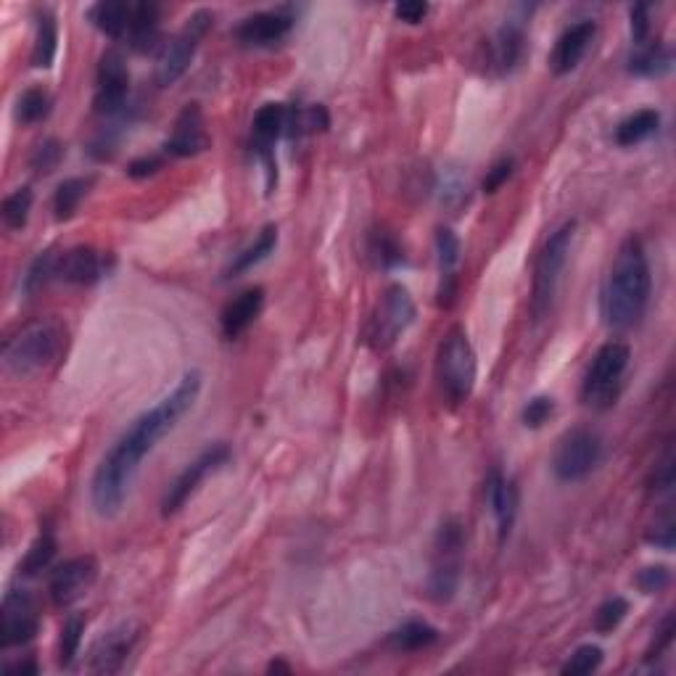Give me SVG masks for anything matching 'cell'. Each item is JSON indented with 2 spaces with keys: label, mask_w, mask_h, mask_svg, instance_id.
<instances>
[{
  "label": "cell",
  "mask_w": 676,
  "mask_h": 676,
  "mask_svg": "<svg viewBox=\"0 0 676 676\" xmlns=\"http://www.w3.org/2000/svg\"><path fill=\"white\" fill-rule=\"evenodd\" d=\"M199 394L201 373L191 370L183 375V381L177 383L172 394H167L162 402H156L151 410L135 418L133 426L127 428L125 434L114 441V447L101 457L93 481H90V502L101 518H111L122 510L143 460L193 410Z\"/></svg>",
  "instance_id": "obj_1"
},
{
  "label": "cell",
  "mask_w": 676,
  "mask_h": 676,
  "mask_svg": "<svg viewBox=\"0 0 676 676\" xmlns=\"http://www.w3.org/2000/svg\"><path fill=\"white\" fill-rule=\"evenodd\" d=\"M653 294V275L640 238H626L603 286V320L610 331L626 333L642 323Z\"/></svg>",
  "instance_id": "obj_2"
},
{
  "label": "cell",
  "mask_w": 676,
  "mask_h": 676,
  "mask_svg": "<svg viewBox=\"0 0 676 676\" xmlns=\"http://www.w3.org/2000/svg\"><path fill=\"white\" fill-rule=\"evenodd\" d=\"M67 346V325L59 317H40L35 323L24 325L3 344V362L19 378L43 373L59 360Z\"/></svg>",
  "instance_id": "obj_3"
},
{
  "label": "cell",
  "mask_w": 676,
  "mask_h": 676,
  "mask_svg": "<svg viewBox=\"0 0 676 676\" xmlns=\"http://www.w3.org/2000/svg\"><path fill=\"white\" fill-rule=\"evenodd\" d=\"M478 360L471 338L463 328H452L441 338L439 352H436V381L441 394L447 397L452 407L468 402L476 389Z\"/></svg>",
  "instance_id": "obj_4"
},
{
  "label": "cell",
  "mask_w": 676,
  "mask_h": 676,
  "mask_svg": "<svg viewBox=\"0 0 676 676\" xmlns=\"http://www.w3.org/2000/svg\"><path fill=\"white\" fill-rule=\"evenodd\" d=\"M629 362H632V349L624 341H608L600 346L581 383V402L589 410H610L621 397Z\"/></svg>",
  "instance_id": "obj_5"
},
{
  "label": "cell",
  "mask_w": 676,
  "mask_h": 676,
  "mask_svg": "<svg viewBox=\"0 0 676 676\" xmlns=\"http://www.w3.org/2000/svg\"><path fill=\"white\" fill-rule=\"evenodd\" d=\"M465 526L457 518H447L436 531L434 539V566L426 579V597L434 603L455 600L460 576H463Z\"/></svg>",
  "instance_id": "obj_6"
},
{
  "label": "cell",
  "mask_w": 676,
  "mask_h": 676,
  "mask_svg": "<svg viewBox=\"0 0 676 676\" xmlns=\"http://www.w3.org/2000/svg\"><path fill=\"white\" fill-rule=\"evenodd\" d=\"M576 236V222H563L547 241L537 257L534 267V291H531V315L534 320H544L552 312L555 296H558L560 275L566 270L571 243Z\"/></svg>",
  "instance_id": "obj_7"
},
{
  "label": "cell",
  "mask_w": 676,
  "mask_h": 676,
  "mask_svg": "<svg viewBox=\"0 0 676 676\" xmlns=\"http://www.w3.org/2000/svg\"><path fill=\"white\" fill-rule=\"evenodd\" d=\"M214 14L212 11H196L188 16V22L183 24V30L172 35L167 43L162 45V51L156 56V85L159 88H169L175 85L188 67H191L193 56L199 51L201 40L206 32L212 30Z\"/></svg>",
  "instance_id": "obj_8"
},
{
  "label": "cell",
  "mask_w": 676,
  "mask_h": 676,
  "mask_svg": "<svg viewBox=\"0 0 676 676\" xmlns=\"http://www.w3.org/2000/svg\"><path fill=\"white\" fill-rule=\"evenodd\" d=\"M603 460V439L592 428H571L555 447L552 455V471L560 481L576 484L597 471Z\"/></svg>",
  "instance_id": "obj_9"
},
{
  "label": "cell",
  "mask_w": 676,
  "mask_h": 676,
  "mask_svg": "<svg viewBox=\"0 0 676 676\" xmlns=\"http://www.w3.org/2000/svg\"><path fill=\"white\" fill-rule=\"evenodd\" d=\"M415 315H418V309H415L410 291L405 286H389L370 317L368 344L375 352H389L402 338V333L415 323Z\"/></svg>",
  "instance_id": "obj_10"
},
{
  "label": "cell",
  "mask_w": 676,
  "mask_h": 676,
  "mask_svg": "<svg viewBox=\"0 0 676 676\" xmlns=\"http://www.w3.org/2000/svg\"><path fill=\"white\" fill-rule=\"evenodd\" d=\"M228 460H230V447L220 441V444L206 447L204 452L193 460V463L185 465V471L180 473L172 484H169L167 494H164V500H162L164 518L180 513V510L185 507V502L191 500L193 494L199 492V486L204 484L206 476L217 471V468H222Z\"/></svg>",
  "instance_id": "obj_11"
},
{
  "label": "cell",
  "mask_w": 676,
  "mask_h": 676,
  "mask_svg": "<svg viewBox=\"0 0 676 676\" xmlns=\"http://www.w3.org/2000/svg\"><path fill=\"white\" fill-rule=\"evenodd\" d=\"M288 127V106L286 103H265L254 114L251 122V148L265 167L267 193H272L278 183V167H275V140L286 135Z\"/></svg>",
  "instance_id": "obj_12"
},
{
  "label": "cell",
  "mask_w": 676,
  "mask_h": 676,
  "mask_svg": "<svg viewBox=\"0 0 676 676\" xmlns=\"http://www.w3.org/2000/svg\"><path fill=\"white\" fill-rule=\"evenodd\" d=\"M127 96H130V69L125 64V56L119 51H106L98 64L93 106L98 114L114 119L125 111Z\"/></svg>",
  "instance_id": "obj_13"
},
{
  "label": "cell",
  "mask_w": 676,
  "mask_h": 676,
  "mask_svg": "<svg viewBox=\"0 0 676 676\" xmlns=\"http://www.w3.org/2000/svg\"><path fill=\"white\" fill-rule=\"evenodd\" d=\"M98 579V560L93 555H80V558L64 560L61 566L53 568L51 581H48V592H51L53 605L69 608L80 597L88 595V589Z\"/></svg>",
  "instance_id": "obj_14"
},
{
  "label": "cell",
  "mask_w": 676,
  "mask_h": 676,
  "mask_svg": "<svg viewBox=\"0 0 676 676\" xmlns=\"http://www.w3.org/2000/svg\"><path fill=\"white\" fill-rule=\"evenodd\" d=\"M3 647L27 645L35 640V634L40 632V616H37V605L32 600L30 592L24 589H11L3 597Z\"/></svg>",
  "instance_id": "obj_15"
},
{
  "label": "cell",
  "mask_w": 676,
  "mask_h": 676,
  "mask_svg": "<svg viewBox=\"0 0 676 676\" xmlns=\"http://www.w3.org/2000/svg\"><path fill=\"white\" fill-rule=\"evenodd\" d=\"M140 640V629L135 624H122L111 629L90 647L88 671L90 674H117L133 655L135 645Z\"/></svg>",
  "instance_id": "obj_16"
},
{
  "label": "cell",
  "mask_w": 676,
  "mask_h": 676,
  "mask_svg": "<svg viewBox=\"0 0 676 676\" xmlns=\"http://www.w3.org/2000/svg\"><path fill=\"white\" fill-rule=\"evenodd\" d=\"M209 148V133H206L204 111L199 103H188L175 122V130L164 143V154L175 159H188Z\"/></svg>",
  "instance_id": "obj_17"
},
{
  "label": "cell",
  "mask_w": 676,
  "mask_h": 676,
  "mask_svg": "<svg viewBox=\"0 0 676 676\" xmlns=\"http://www.w3.org/2000/svg\"><path fill=\"white\" fill-rule=\"evenodd\" d=\"M294 30V16L286 11H259L236 27V40L246 48H270L286 40L288 32Z\"/></svg>",
  "instance_id": "obj_18"
},
{
  "label": "cell",
  "mask_w": 676,
  "mask_h": 676,
  "mask_svg": "<svg viewBox=\"0 0 676 676\" xmlns=\"http://www.w3.org/2000/svg\"><path fill=\"white\" fill-rule=\"evenodd\" d=\"M597 24L592 19H581V22L571 24L563 35L558 37V43L552 48L550 69L558 77L571 74L581 64V59L587 56L589 45L595 43Z\"/></svg>",
  "instance_id": "obj_19"
},
{
  "label": "cell",
  "mask_w": 676,
  "mask_h": 676,
  "mask_svg": "<svg viewBox=\"0 0 676 676\" xmlns=\"http://www.w3.org/2000/svg\"><path fill=\"white\" fill-rule=\"evenodd\" d=\"M486 500L492 505L494 521H497V537L500 544L505 542L510 534H513L515 518H518V486L510 476H505L502 471L489 473V481H486Z\"/></svg>",
  "instance_id": "obj_20"
},
{
  "label": "cell",
  "mask_w": 676,
  "mask_h": 676,
  "mask_svg": "<svg viewBox=\"0 0 676 676\" xmlns=\"http://www.w3.org/2000/svg\"><path fill=\"white\" fill-rule=\"evenodd\" d=\"M106 272H109V267H106L101 251H96L93 246H74V249L59 254L56 278L72 283V286H93Z\"/></svg>",
  "instance_id": "obj_21"
},
{
  "label": "cell",
  "mask_w": 676,
  "mask_h": 676,
  "mask_svg": "<svg viewBox=\"0 0 676 676\" xmlns=\"http://www.w3.org/2000/svg\"><path fill=\"white\" fill-rule=\"evenodd\" d=\"M127 43L140 56L162 51V8L156 3H135Z\"/></svg>",
  "instance_id": "obj_22"
},
{
  "label": "cell",
  "mask_w": 676,
  "mask_h": 676,
  "mask_svg": "<svg viewBox=\"0 0 676 676\" xmlns=\"http://www.w3.org/2000/svg\"><path fill=\"white\" fill-rule=\"evenodd\" d=\"M436 259H439V304L452 307L457 291V267L463 259L460 238L449 228L436 230Z\"/></svg>",
  "instance_id": "obj_23"
},
{
  "label": "cell",
  "mask_w": 676,
  "mask_h": 676,
  "mask_svg": "<svg viewBox=\"0 0 676 676\" xmlns=\"http://www.w3.org/2000/svg\"><path fill=\"white\" fill-rule=\"evenodd\" d=\"M262 307H265V291L262 288H246L241 294L228 302V307L222 309L220 325H222V336L233 341L241 333H246L254 325L259 315H262Z\"/></svg>",
  "instance_id": "obj_24"
},
{
  "label": "cell",
  "mask_w": 676,
  "mask_h": 676,
  "mask_svg": "<svg viewBox=\"0 0 676 676\" xmlns=\"http://www.w3.org/2000/svg\"><path fill=\"white\" fill-rule=\"evenodd\" d=\"M492 67L500 74H510L523 61L526 53V30L521 22H505L494 32L492 45Z\"/></svg>",
  "instance_id": "obj_25"
},
{
  "label": "cell",
  "mask_w": 676,
  "mask_h": 676,
  "mask_svg": "<svg viewBox=\"0 0 676 676\" xmlns=\"http://www.w3.org/2000/svg\"><path fill=\"white\" fill-rule=\"evenodd\" d=\"M133 6L135 3H125V0H101L96 6H90L88 19L98 32L106 37H125L133 22Z\"/></svg>",
  "instance_id": "obj_26"
},
{
  "label": "cell",
  "mask_w": 676,
  "mask_h": 676,
  "mask_svg": "<svg viewBox=\"0 0 676 676\" xmlns=\"http://www.w3.org/2000/svg\"><path fill=\"white\" fill-rule=\"evenodd\" d=\"M93 183H96V177H67L64 183H59L56 193H53V214H56V220H72L80 204L88 199V193L93 191Z\"/></svg>",
  "instance_id": "obj_27"
},
{
  "label": "cell",
  "mask_w": 676,
  "mask_h": 676,
  "mask_svg": "<svg viewBox=\"0 0 676 676\" xmlns=\"http://www.w3.org/2000/svg\"><path fill=\"white\" fill-rule=\"evenodd\" d=\"M59 51V24L51 11H43L37 16L35 45H32V67L35 69H51Z\"/></svg>",
  "instance_id": "obj_28"
},
{
  "label": "cell",
  "mask_w": 676,
  "mask_h": 676,
  "mask_svg": "<svg viewBox=\"0 0 676 676\" xmlns=\"http://www.w3.org/2000/svg\"><path fill=\"white\" fill-rule=\"evenodd\" d=\"M671 61H674L671 48L647 40L645 45H637V51L629 56V72L637 77H661L671 69Z\"/></svg>",
  "instance_id": "obj_29"
},
{
  "label": "cell",
  "mask_w": 676,
  "mask_h": 676,
  "mask_svg": "<svg viewBox=\"0 0 676 676\" xmlns=\"http://www.w3.org/2000/svg\"><path fill=\"white\" fill-rule=\"evenodd\" d=\"M275 249H278V228H275V225H267V228L259 233L257 241L251 243V246H246V249L230 262L228 278H238L243 272L254 270V267L262 265Z\"/></svg>",
  "instance_id": "obj_30"
},
{
  "label": "cell",
  "mask_w": 676,
  "mask_h": 676,
  "mask_svg": "<svg viewBox=\"0 0 676 676\" xmlns=\"http://www.w3.org/2000/svg\"><path fill=\"white\" fill-rule=\"evenodd\" d=\"M661 127V114L655 109H640L634 111L632 117H626L621 125L616 127V143L621 148L640 146L642 140L658 133Z\"/></svg>",
  "instance_id": "obj_31"
},
{
  "label": "cell",
  "mask_w": 676,
  "mask_h": 676,
  "mask_svg": "<svg viewBox=\"0 0 676 676\" xmlns=\"http://www.w3.org/2000/svg\"><path fill=\"white\" fill-rule=\"evenodd\" d=\"M439 640V632L428 621H407L389 634V647L397 653H418Z\"/></svg>",
  "instance_id": "obj_32"
},
{
  "label": "cell",
  "mask_w": 676,
  "mask_h": 676,
  "mask_svg": "<svg viewBox=\"0 0 676 676\" xmlns=\"http://www.w3.org/2000/svg\"><path fill=\"white\" fill-rule=\"evenodd\" d=\"M370 257L375 259V265L383 267V270H394V267H402L407 262L405 246L399 243V238L391 233V230H373L368 241Z\"/></svg>",
  "instance_id": "obj_33"
},
{
  "label": "cell",
  "mask_w": 676,
  "mask_h": 676,
  "mask_svg": "<svg viewBox=\"0 0 676 676\" xmlns=\"http://www.w3.org/2000/svg\"><path fill=\"white\" fill-rule=\"evenodd\" d=\"M53 109V98L45 88H27L22 96L16 98L14 117L19 125H37L48 119Z\"/></svg>",
  "instance_id": "obj_34"
},
{
  "label": "cell",
  "mask_w": 676,
  "mask_h": 676,
  "mask_svg": "<svg viewBox=\"0 0 676 676\" xmlns=\"http://www.w3.org/2000/svg\"><path fill=\"white\" fill-rule=\"evenodd\" d=\"M56 272H59V254L56 251H40L35 259H32V265L27 267L22 278V291L24 296H35L40 294L53 278H56Z\"/></svg>",
  "instance_id": "obj_35"
},
{
  "label": "cell",
  "mask_w": 676,
  "mask_h": 676,
  "mask_svg": "<svg viewBox=\"0 0 676 676\" xmlns=\"http://www.w3.org/2000/svg\"><path fill=\"white\" fill-rule=\"evenodd\" d=\"M56 550H59L56 537H53L51 531H43V534L32 542L27 555H24L22 566H19L22 576H37L40 571H45V568L51 566V560L56 558Z\"/></svg>",
  "instance_id": "obj_36"
},
{
  "label": "cell",
  "mask_w": 676,
  "mask_h": 676,
  "mask_svg": "<svg viewBox=\"0 0 676 676\" xmlns=\"http://www.w3.org/2000/svg\"><path fill=\"white\" fill-rule=\"evenodd\" d=\"M32 188H16L14 193H8L6 199H3V206H0V212H3V222H6V228L11 230H22L30 220L32 212Z\"/></svg>",
  "instance_id": "obj_37"
},
{
  "label": "cell",
  "mask_w": 676,
  "mask_h": 676,
  "mask_svg": "<svg viewBox=\"0 0 676 676\" xmlns=\"http://www.w3.org/2000/svg\"><path fill=\"white\" fill-rule=\"evenodd\" d=\"M82 634H85V618L82 616H69L61 626V640H59V666L61 669H69L74 663V658L80 655Z\"/></svg>",
  "instance_id": "obj_38"
},
{
  "label": "cell",
  "mask_w": 676,
  "mask_h": 676,
  "mask_svg": "<svg viewBox=\"0 0 676 676\" xmlns=\"http://www.w3.org/2000/svg\"><path fill=\"white\" fill-rule=\"evenodd\" d=\"M603 647L600 645H581L568 663L563 666V674L566 676H587L592 671H597L603 666Z\"/></svg>",
  "instance_id": "obj_39"
},
{
  "label": "cell",
  "mask_w": 676,
  "mask_h": 676,
  "mask_svg": "<svg viewBox=\"0 0 676 676\" xmlns=\"http://www.w3.org/2000/svg\"><path fill=\"white\" fill-rule=\"evenodd\" d=\"M61 159H64V146L56 138H45L32 151L30 167L35 169L37 175H51L53 169L61 164Z\"/></svg>",
  "instance_id": "obj_40"
},
{
  "label": "cell",
  "mask_w": 676,
  "mask_h": 676,
  "mask_svg": "<svg viewBox=\"0 0 676 676\" xmlns=\"http://www.w3.org/2000/svg\"><path fill=\"white\" fill-rule=\"evenodd\" d=\"M626 613H629V603H626L624 597H610V600H605V603L597 608L595 629L600 634L616 632L618 626H621V621L626 618Z\"/></svg>",
  "instance_id": "obj_41"
},
{
  "label": "cell",
  "mask_w": 676,
  "mask_h": 676,
  "mask_svg": "<svg viewBox=\"0 0 676 676\" xmlns=\"http://www.w3.org/2000/svg\"><path fill=\"white\" fill-rule=\"evenodd\" d=\"M645 539L650 544H655V547H661V550H674V544H676L674 515L663 513V518H658V521L647 529Z\"/></svg>",
  "instance_id": "obj_42"
},
{
  "label": "cell",
  "mask_w": 676,
  "mask_h": 676,
  "mask_svg": "<svg viewBox=\"0 0 676 676\" xmlns=\"http://www.w3.org/2000/svg\"><path fill=\"white\" fill-rule=\"evenodd\" d=\"M552 415H555V402L550 397H534L523 407L521 420L526 428H542Z\"/></svg>",
  "instance_id": "obj_43"
},
{
  "label": "cell",
  "mask_w": 676,
  "mask_h": 676,
  "mask_svg": "<svg viewBox=\"0 0 676 676\" xmlns=\"http://www.w3.org/2000/svg\"><path fill=\"white\" fill-rule=\"evenodd\" d=\"M671 584V571L666 566H650L642 568L637 574V587L645 592V595H658L663 589Z\"/></svg>",
  "instance_id": "obj_44"
},
{
  "label": "cell",
  "mask_w": 676,
  "mask_h": 676,
  "mask_svg": "<svg viewBox=\"0 0 676 676\" xmlns=\"http://www.w3.org/2000/svg\"><path fill=\"white\" fill-rule=\"evenodd\" d=\"M513 167L515 162L510 159V156H502L500 162H494L492 169L486 172L484 183H481V188H484V193H497L502 188V185L513 177Z\"/></svg>",
  "instance_id": "obj_45"
},
{
  "label": "cell",
  "mask_w": 676,
  "mask_h": 676,
  "mask_svg": "<svg viewBox=\"0 0 676 676\" xmlns=\"http://www.w3.org/2000/svg\"><path fill=\"white\" fill-rule=\"evenodd\" d=\"M465 196H468V185H465V180L457 172H449L447 177H444V191H441V201L444 204H463Z\"/></svg>",
  "instance_id": "obj_46"
},
{
  "label": "cell",
  "mask_w": 676,
  "mask_h": 676,
  "mask_svg": "<svg viewBox=\"0 0 676 676\" xmlns=\"http://www.w3.org/2000/svg\"><path fill=\"white\" fill-rule=\"evenodd\" d=\"M629 19H632V37L637 45H645L647 37H650V8L647 6H634L629 11Z\"/></svg>",
  "instance_id": "obj_47"
},
{
  "label": "cell",
  "mask_w": 676,
  "mask_h": 676,
  "mask_svg": "<svg viewBox=\"0 0 676 676\" xmlns=\"http://www.w3.org/2000/svg\"><path fill=\"white\" fill-rule=\"evenodd\" d=\"M428 11H431L428 3H420V0H407V3H399V6L394 8V16H397L399 22H405V24H420L428 16Z\"/></svg>",
  "instance_id": "obj_48"
},
{
  "label": "cell",
  "mask_w": 676,
  "mask_h": 676,
  "mask_svg": "<svg viewBox=\"0 0 676 676\" xmlns=\"http://www.w3.org/2000/svg\"><path fill=\"white\" fill-rule=\"evenodd\" d=\"M162 167H164V156H140V159L130 162L127 175L133 177V180H143V177L156 175Z\"/></svg>",
  "instance_id": "obj_49"
},
{
  "label": "cell",
  "mask_w": 676,
  "mask_h": 676,
  "mask_svg": "<svg viewBox=\"0 0 676 676\" xmlns=\"http://www.w3.org/2000/svg\"><path fill=\"white\" fill-rule=\"evenodd\" d=\"M674 642V616H666L663 618L661 629H658V634H655V642H653V650L647 653V661H653V658H661V653L666 650V647Z\"/></svg>",
  "instance_id": "obj_50"
},
{
  "label": "cell",
  "mask_w": 676,
  "mask_h": 676,
  "mask_svg": "<svg viewBox=\"0 0 676 676\" xmlns=\"http://www.w3.org/2000/svg\"><path fill=\"white\" fill-rule=\"evenodd\" d=\"M674 486V455H671V449L663 457V463L658 465V476H655V489L663 492V489H671Z\"/></svg>",
  "instance_id": "obj_51"
},
{
  "label": "cell",
  "mask_w": 676,
  "mask_h": 676,
  "mask_svg": "<svg viewBox=\"0 0 676 676\" xmlns=\"http://www.w3.org/2000/svg\"><path fill=\"white\" fill-rule=\"evenodd\" d=\"M6 671H8V674H32V676H35L37 671H40V666H37L35 661H19V663H8Z\"/></svg>",
  "instance_id": "obj_52"
},
{
  "label": "cell",
  "mask_w": 676,
  "mask_h": 676,
  "mask_svg": "<svg viewBox=\"0 0 676 676\" xmlns=\"http://www.w3.org/2000/svg\"><path fill=\"white\" fill-rule=\"evenodd\" d=\"M270 671H286V674H288V671H291V669H288L286 663L275 661V663H270Z\"/></svg>",
  "instance_id": "obj_53"
}]
</instances>
